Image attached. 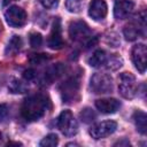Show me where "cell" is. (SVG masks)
Segmentation results:
<instances>
[{"label": "cell", "instance_id": "6da1fadb", "mask_svg": "<svg viewBox=\"0 0 147 147\" xmlns=\"http://www.w3.org/2000/svg\"><path fill=\"white\" fill-rule=\"evenodd\" d=\"M48 107H49L48 99L45 95L36 94L24 100L22 108H21V113H22V116L26 121L33 122V121H38L39 118H41L47 111Z\"/></svg>", "mask_w": 147, "mask_h": 147}, {"label": "cell", "instance_id": "7a4b0ae2", "mask_svg": "<svg viewBox=\"0 0 147 147\" xmlns=\"http://www.w3.org/2000/svg\"><path fill=\"white\" fill-rule=\"evenodd\" d=\"M118 91L124 99H133L138 93V83L131 72H122L118 77Z\"/></svg>", "mask_w": 147, "mask_h": 147}, {"label": "cell", "instance_id": "3957f363", "mask_svg": "<svg viewBox=\"0 0 147 147\" xmlns=\"http://www.w3.org/2000/svg\"><path fill=\"white\" fill-rule=\"evenodd\" d=\"M57 127L65 137H72L78 131V123L70 110H63L57 118Z\"/></svg>", "mask_w": 147, "mask_h": 147}, {"label": "cell", "instance_id": "277c9868", "mask_svg": "<svg viewBox=\"0 0 147 147\" xmlns=\"http://www.w3.org/2000/svg\"><path fill=\"white\" fill-rule=\"evenodd\" d=\"M90 86L96 94H106L113 91V78L107 74H94L91 77Z\"/></svg>", "mask_w": 147, "mask_h": 147}, {"label": "cell", "instance_id": "5b68a950", "mask_svg": "<svg viewBox=\"0 0 147 147\" xmlns=\"http://www.w3.org/2000/svg\"><path fill=\"white\" fill-rule=\"evenodd\" d=\"M6 22L13 28H21L26 23L28 16L24 9L18 6H10L5 13Z\"/></svg>", "mask_w": 147, "mask_h": 147}, {"label": "cell", "instance_id": "8992f818", "mask_svg": "<svg viewBox=\"0 0 147 147\" xmlns=\"http://www.w3.org/2000/svg\"><path fill=\"white\" fill-rule=\"evenodd\" d=\"M116 129H117V123L109 119V121H103L92 125L91 129L88 130V133L94 139H102L114 133Z\"/></svg>", "mask_w": 147, "mask_h": 147}, {"label": "cell", "instance_id": "52a82bcc", "mask_svg": "<svg viewBox=\"0 0 147 147\" xmlns=\"http://www.w3.org/2000/svg\"><path fill=\"white\" fill-rule=\"evenodd\" d=\"M79 90V80L76 77H70L65 82H63L60 86V91L62 94V99L64 102H72L78 96Z\"/></svg>", "mask_w": 147, "mask_h": 147}, {"label": "cell", "instance_id": "ba28073f", "mask_svg": "<svg viewBox=\"0 0 147 147\" xmlns=\"http://www.w3.org/2000/svg\"><path fill=\"white\" fill-rule=\"evenodd\" d=\"M131 55H132V61L136 69L140 74H145L146 67H147V48L145 44L134 45L132 48Z\"/></svg>", "mask_w": 147, "mask_h": 147}, {"label": "cell", "instance_id": "9c48e42d", "mask_svg": "<svg viewBox=\"0 0 147 147\" xmlns=\"http://www.w3.org/2000/svg\"><path fill=\"white\" fill-rule=\"evenodd\" d=\"M91 34V30L88 25L83 21H75L69 26V36L72 40L79 41L88 38Z\"/></svg>", "mask_w": 147, "mask_h": 147}, {"label": "cell", "instance_id": "30bf717a", "mask_svg": "<svg viewBox=\"0 0 147 147\" xmlns=\"http://www.w3.org/2000/svg\"><path fill=\"white\" fill-rule=\"evenodd\" d=\"M144 26H145V14H142V16L139 17L137 22H132L124 28L123 33H124L125 39L129 41H133L138 39L142 34Z\"/></svg>", "mask_w": 147, "mask_h": 147}, {"label": "cell", "instance_id": "8fae6325", "mask_svg": "<svg viewBox=\"0 0 147 147\" xmlns=\"http://www.w3.org/2000/svg\"><path fill=\"white\" fill-rule=\"evenodd\" d=\"M133 8H134V2L132 0H115L114 16L117 20H123L131 14Z\"/></svg>", "mask_w": 147, "mask_h": 147}, {"label": "cell", "instance_id": "7c38bea8", "mask_svg": "<svg viewBox=\"0 0 147 147\" xmlns=\"http://www.w3.org/2000/svg\"><path fill=\"white\" fill-rule=\"evenodd\" d=\"M63 45L64 42L61 36V23H60V20L56 18L52 26V32L48 39V46L52 49H61Z\"/></svg>", "mask_w": 147, "mask_h": 147}, {"label": "cell", "instance_id": "4fadbf2b", "mask_svg": "<svg viewBox=\"0 0 147 147\" xmlns=\"http://www.w3.org/2000/svg\"><path fill=\"white\" fill-rule=\"evenodd\" d=\"M95 107L98 110H100L103 114H114L119 109L121 102L114 98H105L96 100Z\"/></svg>", "mask_w": 147, "mask_h": 147}, {"label": "cell", "instance_id": "5bb4252c", "mask_svg": "<svg viewBox=\"0 0 147 147\" xmlns=\"http://www.w3.org/2000/svg\"><path fill=\"white\" fill-rule=\"evenodd\" d=\"M107 5L103 0H92L88 8V15L94 21H101L107 15Z\"/></svg>", "mask_w": 147, "mask_h": 147}, {"label": "cell", "instance_id": "9a60e30c", "mask_svg": "<svg viewBox=\"0 0 147 147\" xmlns=\"http://www.w3.org/2000/svg\"><path fill=\"white\" fill-rule=\"evenodd\" d=\"M133 121L138 132L141 134H146L147 131V115L141 110H136L133 114Z\"/></svg>", "mask_w": 147, "mask_h": 147}, {"label": "cell", "instance_id": "2e32d148", "mask_svg": "<svg viewBox=\"0 0 147 147\" xmlns=\"http://www.w3.org/2000/svg\"><path fill=\"white\" fill-rule=\"evenodd\" d=\"M62 74H63V65H62L61 63L51 67V68L45 72V76H44V82H45V84H46V83H47V84H51L52 82H54L55 79H57Z\"/></svg>", "mask_w": 147, "mask_h": 147}, {"label": "cell", "instance_id": "e0dca14e", "mask_svg": "<svg viewBox=\"0 0 147 147\" xmlns=\"http://www.w3.org/2000/svg\"><path fill=\"white\" fill-rule=\"evenodd\" d=\"M106 60H107L106 52L102 51V49H98L88 59V64L93 68H99V67H101L106 63Z\"/></svg>", "mask_w": 147, "mask_h": 147}, {"label": "cell", "instance_id": "ac0fdd59", "mask_svg": "<svg viewBox=\"0 0 147 147\" xmlns=\"http://www.w3.org/2000/svg\"><path fill=\"white\" fill-rule=\"evenodd\" d=\"M22 47V39L18 36H13L6 47V55H15Z\"/></svg>", "mask_w": 147, "mask_h": 147}, {"label": "cell", "instance_id": "d6986e66", "mask_svg": "<svg viewBox=\"0 0 147 147\" xmlns=\"http://www.w3.org/2000/svg\"><path fill=\"white\" fill-rule=\"evenodd\" d=\"M85 0H65V7L70 13H79L84 7Z\"/></svg>", "mask_w": 147, "mask_h": 147}, {"label": "cell", "instance_id": "ffe728a7", "mask_svg": "<svg viewBox=\"0 0 147 147\" xmlns=\"http://www.w3.org/2000/svg\"><path fill=\"white\" fill-rule=\"evenodd\" d=\"M8 88H9V91L11 93H24L28 87H26V85L23 82H21L18 79H13L9 83Z\"/></svg>", "mask_w": 147, "mask_h": 147}, {"label": "cell", "instance_id": "44dd1931", "mask_svg": "<svg viewBox=\"0 0 147 147\" xmlns=\"http://www.w3.org/2000/svg\"><path fill=\"white\" fill-rule=\"evenodd\" d=\"M59 144V138L55 133H49L48 136H46L41 141H40V146L41 147H55Z\"/></svg>", "mask_w": 147, "mask_h": 147}, {"label": "cell", "instance_id": "7402d4cb", "mask_svg": "<svg viewBox=\"0 0 147 147\" xmlns=\"http://www.w3.org/2000/svg\"><path fill=\"white\" fill-rule=\"evenodd\" d=\"M105 64H106L107 69H109V70H116V69H118V68L122 67V59L118 57V56H116V55H113L109 60L108 59L106 60V63Z\"/></svg>", "mask_w": 147, "mask_h": 147}, {"label": "cell", "instance_id": "603a6c76", "mask_svg": "<svg viewBox=\"0 0 147 147\" xmlns=\"http://www.w3.org/2000/svg\"><path fill=\"white\" fill-rule=\"evenodd\" d=\"M80 118L83 122L85 123H90V122H93L94 118H95V114L92 109L90 108H85L82 113H80Z\"/></svg>", "mask_w": 147, "mask_h": 147}, {"label": "cell", "instance_id": "cb8c5ba5", "mask_svg": "<svg viewBox=\"0 0 147 147\" xmlns=\"http://www.w3.org/2000/svg\"><path fill=\"white\" fill-rule=\"evenodd\" d=\"M42 44V37L40 33H31L30 36V45L33 47V48H37V47H40Z\"/></svg>", "mask_w": 147, "mask_h": 147}, {"label": "cell", "instance_id": "d4e9b609", "mask_svg": "<svg viewBox=\"0 0 147 147\" xmlns=\"http://www.w3.org/2000/svg\"><path fill=\"white\" fill-rule=\"evenodd\" d=\"M9 117V107L6 103L0 105V123H3Z\"/></svg>", "mask_w": 147, "mask_h": 147}, {"label": "cell", "instance_id": "484cf974", "mask_svg": "<svg viewBox=\"0 0 147 147\" xmlns=\"http://www.w3.org/2000/svg\"><path fill=\"white\" fill-rule=\"evenodd\" d=\"M47 60H48L47 54H34L30 61H31V63H34V64H41Z\"/></svg>", "mask_w": 147, "mask_h": 147}, {"label": "cell", "instance_id": "4316f807", "mask_svg": "<svg viewBox=\"0 0 147 147\" xmlns=\"http://www.w3.org/2000/svg\"><path fill=\"white\" fill-rule=\"evenodd\" d=\"M40 3L47 9H54L57 7L60 0H39Z\"/></svg>", "mask_w": 147, "mask_h": 147}, {"label": "cell", "instance_id": "83f0119b", "mask_svg": "<svg viewBox=\"0 0 147 147\" xmlns=\"http://www.w3.org/2000/svg\"><path fill=\"white\" fill-rule=\"evenodd\" d=\"M23 77L26 79V80H33L36 78V71L33 69H28L23 72Z\"/></svg>", "mask_w": 147, "mask_h": 147}, {"label": "cell", "instance_id": "f1b7e54d", "mask_svg": "<svg viewBox=\"0 0 147 147\" xmlns=\"http://www.w3.org/2000/svg\"><path fill=\"white\" fill-rule=\"evenodd\" d=\"M122 145H126V146H130V142L127 140H123V141H118L115 144V146H122Z\"/></svg>", "mask_w": 147, "mask_h": 147}, {"label": "cell", "instance_id": "f546056e", "mask_svg": "<svg viewBox=\"0 0 147 147\" xmlns=\"http://www.w3.org/2000/svg\"><path fill=\"white\" fill-rule=\"evenodd\" d=\"M13 1H15V0H3V1H2V5H3V6H7V5H9L10 2H13Z\"/></svg>", "mask_w": 147, "mask_h": 147}, {"label": "cell", "instance_id": "4dcf8cb0", "mask_svg": "<svg viewBox=\"0 0 147 147\" xmlns=\"http://www.w3.org/2000/svg\"><path fill=\"white\" fill-rule=\"evenodd\" d=\"M1 140H2V137H1V133H0V142H1Z\"/></svg>", "mask_w": 147, "mask_h": 147}]
</instances>
